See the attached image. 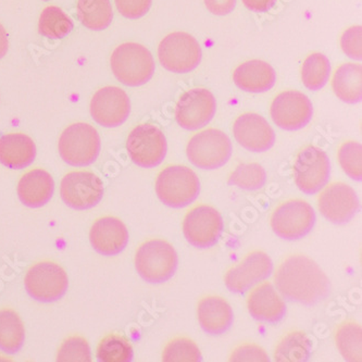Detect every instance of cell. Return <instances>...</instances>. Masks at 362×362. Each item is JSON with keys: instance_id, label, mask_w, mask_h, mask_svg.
Wrapping results in <instances>:
<instances>
[{"instance_id": "6da1fadb", "label": "cell", "mask_w": 362, "mask_h": 362, "mask_svg": "<svg viewBox=\"0 0 362 362\" xmlns=\"http://www.w3.org/2000/svg\"><path fill=\"white\" fill-rule=\"evenodd\" d=\"M274 284L287 300L313 306L331 293V282L313 259L303 255L287 257L274 275Z\"/></svg>"}, {"instance_id": "7a4b0ae2", "label": "cell", "mask_w": 362, "mask_h": 362, "mask_svg": "<svg viewBox=\"0 0 362 362\" xmlns=\"http://www.w3.org/2000/svg\"><path fill=\"white\" fill-rule=\"evenodd\" d=\"M113 76L129 88H139L148 83L155 74L153 54L137 42H124L113 50L110 57Z\"/></svg>"}, {"instance_id": "3957f363", "label": "cell", "mask_w": 362, "mask_h": 362, "mask_svg": "<svg viewBox=\"0 0 362 362\" xmlns=\"http://www.w3.org/2000/svg\"><path fill=\"white\" fill-rule=\"evenodd\" d=\"M200 181L193 170L185 165H169L156 180V194L163 205L175 209L187 207L197 199Z\"/></svg>"}, {"instance_id": "277c9868", "label": "cell", "mask_w": 362, "mask_h": 362, "mask_svg": "<svg viewBox=\"0 0 362 362\" xmlns=\"http://www.w3.org/2000/svg\"><path fill=\"white\" fill-rule=\"evenodd\" d=\"M177 250L163 240L143 243L135 254V268L139 276L151 284L167 282L177 272Z\"/></svg>"}, {"instance_id": "5b68a950", "label": "cell", "mask_w": 362, "mask_h": 362, "mask_svg": "<svg viewBox=\"0 0 362 362\" xmlns=\"http://www.w3.org/2000/svg\"><path fill=\"white\" fill-rule=\"evenodd\" d=\"M101 141L98 131L88 123L71 124L60 135L58 149L62 160L71 167L82 168L93 165L100 153Z\"/></svg>"}, {"instance_id": "8992f818", "label": "cell", "mask_w": 362, "mask_h": 362, "mask_svg": "<svg viewBox=\"0 0 362 362\" xmlns=\"http://www.w3.org/2000/svg\"><path fill=\"white\" fill-rule=\"evenodd\" d=\"M232 141L220 129H208L194 135L186 147L188 160L202 170H216L226 165L232 156Z\"/></svg>"}, {"instance_id": "52a82bcc", "label": "cell", "mask_w": 362, "mask_h": 362, "mask_svg": "<svg viewBox=\"0 0 362 362\" xmlns=\"http://www.w3.org/2000/svg\"><path fill=\"white\" fill-rule=\"evenodd\" d=\"M199 42L191 34L175 32L165 36L158 47L161 66L173 74H189L202 62Z\"/></svg>"}, {"instance_id": "ba28073f", "label": "cell", "mask_w": 362, "mask_h": 362, "mask_svg": "<svg viewBox=\"0 0 362 362\" xmlns=\"http://www.w3.org/2000/svg\"><path fill=\"white\" fill-rule=\"evenodd\" d=\"M317 221L315 209L303 199H292L275 208L270 224L279 238L297 240L308 235Z\"/></svg>"}, {"instance_id": "9c48e42d", "label": "cell", "mask_w": 362, "mask_h": 362, "mask_svg": "<svg viewBox=\"0 0 362 362\" xmlns=\"http://www.w3.org/2000/svg\"><path fill=\"white\" fill-rule=\"evenodd\" d=\"M24 287L32 298L42 303H54L66 295L69 278L64 269L52 262H40L28 269Z\"/></svg>"}, {"instance_id": "30bf717a", "label": "cell", "mask_w": 362, "mask_h": 362, "mask_svg": "<svg viewBox=\"0 0 362 362\" xmlns=\"http://www.w3.org/2000/svg\"><path fill=\"white\" fill-rule=\"evenodd\" d=\"M127 149L131 160L141 168L151 169L165 160L168 141L165 134L156 125L144 123L134 127L129 134Z\"/></svg>"}, {"instance_id": "8fae6325", "label": "cell", "mask_w": 362, "mask_h": 362, "mask_svg": "<svg viewBox=\"0 0 362 362\" xmlns=\"http://www.w3.org/2000/svg\"><path fill=\"white\" fill-rule=\"evenodd\" d=\"M104 183L90 171H74L64 175L60 184V197L68 207L88 210L96 207L104 196Z\"/></svg>"}, {"instance_id": "7c38bea8", "label": "cell", "mask_w": 362, "mask_h": 362, "mask_svg": "<svg viewBox=\"0 0 362 362\" xmlns=\"http://www.w3.org/2000/svg\"><path fill=\"white\" fill-rule=\"evenodd\" d=\"M331 177V163L325 151L308 146L297 156L294 165V180L297 187L307 195L322 191Z\"/></svg>"}, {"instance_id": "4fadbf2b", "label": "cell", "mask_w": 362, "mask_h": 362, "mask_svg": "<svg viewBox=\"0 0 362 362\" xmlns=\"http://www.w3.org/2000/svg\"><path fill=\"white\" fill-rule=\"evenodd\" d=\"M223 228L221 214L211 206H196L184 218V236L194 247H214L219 242Z\"/></svg>"}, {"instance_id": "5bb4252c", "label": "cell", "mask_w": 362, "mask_h": 362, "mask_svg": "<svg viewBox=\"0 0 362 362\" xmlns=\"http://www.w3.org/2000/svg\"><path fill=\"white\" fill-rule=\"evenodd\" d=\"M271 118L284 131H298L310 123L313 106L307 95L298 90H286L273 99Z\"/></svg>"}, {"instance_id": "9a60e30c", "label": "cell", "mask_w": 362, "mask_h": 362, "mask_svg": "<svg viewBox=\"0 0 362 362\" xmlns=\"http://www.w3.org/2000/svg\"><path fill=\"white\" fill-rule=\"evenodd\" d=\"M216 111L214 94L206 88H192L180 97L175 120L186 131H197L209 124Z\"/></svg>"}, {"instance_id": "2e32d148", "label": "cell", "mask_w": 362, "mask_h": 362, "mask_svg": "<svg viewBox=\"0 0 362 362\" xmlns=\"http://www.w3.org/2000/svg\"><path fill=\"white\" fill-rule=\"evenodd\" d=\"M90 111L93 120L101 127H120L131 115V100L122 88L106 86L95 93Z\"/></svg>"}, {"instance_id": "e0dca14e", "label": "cell", "mask_w": 362, "mask_h": 362, "mask_svg": "<svg viewBox=\"0 0 362 362\" xmlns=\"http://www.w3.org/2000/svg\"><path fill=\"white\" fill-rule=\"evenodd\" d=\"M273 262L264 252H252L243 259L238 266L232 267L224 276L228 291L235 294H244L255 285L270 278Z\"/></svg>"}, {"instance_id": "ac0fdd59", "label": "cell", "mask_w": 362, "mask_h": 362, "mask_svg": "<svg viewBox=\"0 0 362 362\" xmlns=\"http://www.w3.org/2000/svg\"><path fill=\"white\" fill-rule=\"evenodd\" d=\"M321 214L331 223H349L359 212L360 202L357 194L345 183L327 186L317 199Z\"/></svg>"}, {"instance_id": "d6986e66", "label": "cell", "mask_w": 362, "mask_h": 362, "mask_svg": "<svg viewBox=\"0 0 362 362\" xmlns=\"http://www.w3.org/2000/svg\"><path fill=\"white\" fill-rule=\"evenodd\" d=\"M233 134L240 146L252 153H264L272 148L275 133L270 123L257 113H244L236 119Z\"/></svg>"}, {"instance_id": "ffe728a7", "label": "cell", "mask_w": 362, "mask_h": 362, "mask_svg": "<svg viewBox=\"0 0 362 362\" xmlns=\"http://www.w3.org/2000/svg\"><path fill=\"white\" fill-rule=\"evenodd\" d=\"M129 230L125 224L115 216H104L97 220L90 232L93 250L103 256H117L127 248Z\"/></svg>"}, {"instance_id": "44dd1931", "label": "cell", "mask_w": 362, "mask_h": 362, "mask_svg": "<svg viewBox=\"0 0 362 362\" xmlns=\"http://www.w3.org/2000/svg\"><path fill=\"white\" fill-rule=\"evenodd\" d=\"M247 308L255 320L260 322H280L286 315V303L271 283L255 287L247 298Z\"/></svg>"}, {"instance_id": "7402d4cb", "label": "cell", "mask_w": 362, "mask_h": 362, "mask_svg": "<svg viewBox=\"0 0 362 362\" xmlns=\"http://www.w3.org/2000/svg\"><path fill=\"white\" fill-rule=\"evenodd\" d=\"M198 322L200 327L210 335H221L233 325V309L220 296L204 297L198 303Z\"/></svg>"}, {"instance_id": "603a6c76", "label": "cell", "mask_w": 362, "mask_h": 362, "mask_svg": "<svg viewBox=\"0 0 362 362\" xmlns=\"http://www.w3.org/2000/svg\"><path fill=\"white\" fill-rule=\"evenodd\" d=\"M17 192L24 206L35 209L50 202L54 193V181L45 170H31L22 175Z\"/></svg>"}, {"instance_id": "cb8c5ba5", "label": "cell", "mask_w": 362, "mask_h": 362, "mask_svg": "<svg viewBox=\"0 0 362 362\" xmlns=\"http://www.w3.org/2000/svg\"><path fill=\"white\" fill-rule=\"evenodd\" d=\"M37 155L35 143L23 133H9L0 137V163L9 169L28 167Z\"/></svg>"}, {"instance_id": "d4e9b609", "label": "cell", "mask_w": 362, "mask_h": 362, "mask_svg": "<svg viewBox=\"0 0 362 362\" xmlns=\"http://www.w3.org/2000/svg\"><path fill=\"white\" fill-rule=\"evenodd\" d=\"M233 81L240 90L247 93H264L276 82L274 69L262 60H250L240 64L233 74Z\"/></svg>"}, {"instance_id": "484cf974", "label": "cell", "mask_w": 362, "mask_h": 362, "mask_svg": "<svg viewBox=\"0 0 362 362\" xmlns=\"http://www.w3.org/2000/svg\"><path fill=\"white\" fill-rule=\"evenodd\" d=\"M332 88L337 98L346 104H359L362 100V66L360 64H341L335 71Z\"/></svg>"}, {"instance_id": "4316f807", "label": "cell", "mask_w": 362, "mask_h": 362, "mask_svg": "<svg viewBox=\"0 0 362 362\" xmlns=\"http://www.w3.org/2000/svg\"><path fill=\"white\" fill-rule=\"evenodd\" d=\"M25 341V329L21 317L12 309L0 310V349L13 355L21 351Z\"/></svg>"}, {"instance_id": "83f0119b", "label": "cell", "mask_w": 362, "mask_h": 362, "mask_svg": "<svg viewBox=\"0 0 362 362\" xmlns=\"http://www.w3.org/2000/svg\"><path fill=\"white\" fill-rule=\"evenodd\" d=\"M76 10L81 23L92 31H104L112 23L110 0H78Z\"/></svg>"}, {"instance_id": "f1b7e54d", "label": "cell", "mask_w": 362, "mask_h": 362, "mask_svg": "<svg viewBox=\"0 0 362 362\" xmlns=\"http://www.w3.org/2000/svg\"><path fill=\"white\" fill-rule=\"evenodd\" d=\"M311 353V341L303 332L293 331L285 335L275 349L274 358L279 362H305Z\"/></svg>"}, {"instance_id": "f546056e", "label": "cell", "mask_w": 362, "mask_h": 362, "mask_svg": "<svg viewBox=\"0 0 362 362\" xmlns=\"http://www.w3.org/2000/svg\"><path fill=\"white\" fill-rule=\"evenodd\" d=\"M74 28L72 19L62 8L57 6L46 7L40 13L38 31L45 37L62 40L66 37Z\"/></svg>"}, {"instance_id": "4dcf8cb0", "label": "cell", "mask_w": 362, "mask_h": 362, "mask_svg": "<svg viewBox=\"0 0 362 362\" xmlns=\"http://www.w3.org/2000/svg\"><path fill=\"white\" fill-rule=\"evenodd\" d=\"M331 62L320 52L309 54L303 62L301 80L309 90H320L329 82L331 76Z\"/></svg>"}, {"instance_id": "1f68e13d", "label": "cell", "mask_w": 362, "mask_h": 362, "mask_svg": "<svg viewBox=\"0 0 362 362\" xmlns=\"http://www.w3.org/2000/svg\"><path fill=\"white\" fill-rule=\"evenodd\" d=\"M337 349L346 361L360 362L362 360V329L357 322H344L335 333Z\"/></svg>"}, {"instance_id": "d6a6232c", "label": "cell", "mask_w": 362, "mask_h": 362, "mask_svg": "<svg viewBox=\"0 0 362 362\" xmlns=\"http://www.w3.org/2000/svg\"><path fill=\"white\" fill-rule=\"evenodd\" d=\"M96 355L100 362H131L134 353L132 345L124 337L111 334L101 339Z\"/></svg>"}, {"instance_id": "836d02e7", "label": "cell", "mask_w": 362, "mask_h": 362, "mask_svg": "<svg viewBox=\"0 0 362 362\" xmlns=\"http://www.w3.org/2000/svg\"><path fill=\"white\" fill-rule=\"evenodd\" d=\"M266 182V170L259 163L238 165L228 180V185L238 186L245 191H258L264 187Z\"/></svg>"}, {"instance_id": "e575fe53", "label": "cell", "mask_w": 362, "mask_h": 362, "mask_svg": "<svg viewBox=\"0 0 362 362\" xmlns=\"http://www.w3.org/2000/svg\"><path fill=\"white\" fill-rule=\"evenodd\" d=\"M163 360L165 362H199L202 360V355L192 339L177 337L165 346Z\"/></svg>"}, {"instance_id": "d590c367", "label": "cell", "mask_w": 362, "mask_h": 362, "mask_svg": "<svg viewBox=\"0 0 362 362\" xmlns=\"http://www.w3.org/2000/svg\"><path fill=\"white\" fill-rule=\"evenodd\" d=\"M339 161L341 169L355 181L362 180V146L357 141H346L339 147Z\"/></svg>"}, {"instance_id": "8d00e7d4", "label": "cell", "mask_w": 362, "mask_h": 362, "mask_svg": "<svg viewBox=\"0 0 362 362\" xmlns=\"http://www.w3.org/2000/svg\"><path fill=\"white\" fill-rule=\"evenodd\" d=\"M57 361L59 362H90L92 351L88 341L82 337H69L62 343L58 354Z\"/></svg>"}, {"instance_id": "74e56055", "label": "cell", "mask_w": 362, "mask_h": 362, "mask_svg": "<svg viewBox=\"0 0 362 362\" xmlns=\"http://www.w3.org/2000/svg\"><path fill=\"white\" fill-rule=\"evenodd\" d=\"M341 46L344 54L356 62L362 59V28L351 26L344 32L341 38Z\"/></svg>"}, {"instance_id": "f35d334b", "label": "cell", "mask_w": 362, "mask_h": 362, "mask_svg": "<svg viewBox=\"0 0 362 362\" xmlns=\"http://www.w3.org/2000/svg\"><path fill=\"white\" fill-rule=\"evenodd\" d=\"M115 3L122 17L137 20L148 13L153 0H115Z\"/></svg>"}, {"instance_id": "ab89813d", "label": "cell", "mask_w": 362, "mask_h": 362, "mask_svg": "<svg viewBox=\"0 0 362 362\" xmlns=\"http://www.w3.org/2000/svg\"><path fill=\"white\" fill-rule=\"evenodd\" d=\"M230 361H270L268 354L256 344H243L234 349Z\"/></svg>"}, {"instance_id": "60d3db41", "label": "cell", "mask_w": 362, "mask_h": 362, "mask_svg": "<svg viewBox=\"0 0 362 362\" xmlns=\"http://www.w3.org/2000/svg\"><path fill=\"white\" fill-rule=\"evenodd\" d=\"M207 9L214 16L224 17L236 7V0H205Z\"/></svg>"}, {"instance_id": "b9f144b4", "label": "cell", "mask_w": 362, "mask_h": 362, "mask_svg": "<svg viewBox=\"0 0 362 362\" xmlns=\"http://www.w3.org/2000/svg\"><path fill=\"white\" fill-rule=\"evenodd\" d=\"M245 7L250 11L254 12H268L272 9L273 6L276 4L278 0H242Z\"/></svg>"}, {"instance_id": "7bdbcfd3", "label": "cell", "mask_w": 362, "mask_h": 362, "mask_svg": "<svg viewBox=\"0 0 362 362\" xmlns=\"http://www.w3.org/2000/svg\"><path fill=\"white\" fill-rule=\"evenodd\" d=\"M8 49H9V38H8L7 31L3 24H0V59H3L6 56Z\"/></svg>"}, {"instance_id": "ee69618b", "label": "cell", "mask_w": 362, "mask_h": 362, "mask_svg": "<svg viewBox=\"0 0 362 362\" xmlns=\"http://www.w3.org/2000/svg\"><path fill=\"white\" fill-rule=\"evenodd\" d=\"M44 1H48V0H44Z\"/></svg>"}]
</instances>
